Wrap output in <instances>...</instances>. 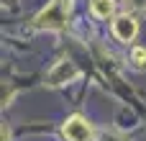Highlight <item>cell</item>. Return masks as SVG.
I'll return each mask as SVG.
<instances>
[{
    "mask_svg": "<svg viewBox=\"0 0 146 141\" xmlns=\"http://www.w3.org/2000/svg\"><path fill=\"white\" fill-rule=\"evenodd\" d=\"M62 136L67 141H95L92 126L82 116H69L64 121V126H62Z\"/></svg>",
    "mask_w": 146,
    "mask_h": 141,
    "instance_id": "obj_2",
    "label": "cell"
},
{
    "mask_svg": "<svg viewBox=\"0 0 146 141\" xmlns=\"http://www.w3.org/2000/svg\"><path fill=\"white\" fill-rule=\"evenodd\" d=\"M67 10L69 3L67 0H51L38 15H36V26L38 28H49V31H59L67 21Z\"/></svg>",
    "mask_w": 146,
    "mask_h": 141,
    "instance_id": "obj_1",
    "label": "cell"
},
{
    "mask_svg": "<svg viewBox=\"0 0 146 141\" xmlns=\"http://www.w3.org/2000/svg\"><path fill=\"white\" fill-rule=\"evenodd\" d=\"M77 77H80V67H77L74 62H69V59H62V62H56L54 69L49 72V85H54V87L69 85V82L77 80Z\"/></svg>",
    "mask_w": 146,
    "mask_h": 141,
    "instance_id": "obj_4",
    "label": "cell"
},
{
    "mask_svg": "<svg viewBox=\"0 0 146 141\" xmlns=\"http://www.w3.org/2000/svg\"><path fill=\"white\" fill-rule=\"evenodd\" d=\"M123 8L128 13H139V10H146V0H121Z\"/></svg>",
    "mask_w": 146,
    "mask_h": 141,
    "instance_id": "obj_7",
    "label": "cell"
},
{
    "mask_svg": "<svg viewBox=\"0 0 146 141\" xmlns=\"http://www.w3.org/2000/svg\"><path fill=\"white\" fill-rule=\"evenodd\" d=\"M115 8H118V3L115 0H90V13L95 15V18H100V21H113L115 18Z\"/></svg>",
    "mask_w": 146,
    "mask_h": 141,
    "instance_id": "obj_5",
    "label": "cell"
},
{
    "mask_svg": "<svg viewBox=\"0 0 146 141\" xmlns=\"http://www.w3.org/2000/svg\"><path fill=\"white\" fill-rule=\"evenodd\" d=\"M131 67L139 69V72H146V46H133L131 49Z\"/></svg>",
    "mask_w": 146,
    "mask_h": 141,
    "instance_id": "obj_6",
    "label": "cell"
},
{
    "mask_svg": "<svg viewBox=\"0 0 146 141\" xmlns=\"http://www.w3.org/2000/svg\"><path fill=\"white\" fill-rule=\"evenodd\" d=\"M113 36H115L118 41H123V44L133 41V39L139 36V21H136L131 13L115 15V18H113Z\"/></svg>",
    "mask_w": 146,
    "mask_h": 141,
    "instance_id": "obj_3",
    "label": "cell"
}]
</instances>
